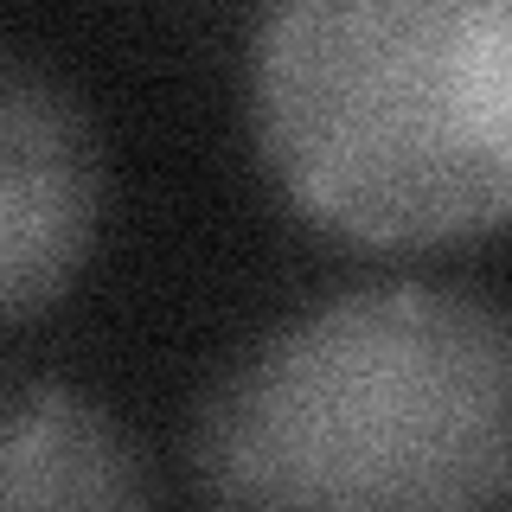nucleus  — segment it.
<instances>
[{
	"mask_svg": "<svg viewBox=\"0 0 512 512\" xmlns=\"http://www.w3.org/2000/svg\"><path fill=\"white\" fill-rule=\"evenodd\" d=\"M186 461L218 506H512V301L461 282L340 288L212 378Z\"/></svg>",
	"mask_w": 512,
	"mask_h": 512,
	"instance_id": "f257e3e1",
	"label": "nucleus"
},
{
	"mask_svg": "<svg viewBox=\"0 0 512 512\" xmlns=\"http://www.w3.org/2000/svg\"><path fill=\"white\" fill-rule=\"evenodd\" d=\"M154 480L135 436L71 384L0 391V512L13 506H148Z\"/></svg>",
	"mask_w": 512,
	"mask_h": 512,
	"instance_id": "20e7f679",
	"label": "nucleus"
},
{
	"mask_svg": "<svg viewBox=\"0 0 512 512\" xmlns=\"http://www.w3.org/2000/svg\"><path fill=\"white\" fill-rule=\"evenodd\" d=\"M109 160L84 96L0 45V327L45 320L84 276Z\"/></svg>",
	"mask_w": 512,
	"mask_h": 512,
	"instance_id": "7ed1b4c3",
	"label": "nucleus"
},
{
	"mask_svg": "<svg viewBox=\"0 0 512 512\" xmlns=\"http://www.w3.org/2000/svg\"><path fill=\"white\" fill-rule=\"evenodd\" d=\"M250 128L308 224L372 250L512 224V0H269Z\"/></svg>",
	"mask_w": 512,
	"mask_h": 512,
	"instance_id": "f03ea898",
	"label": "nucleus"
}]
</instances>
